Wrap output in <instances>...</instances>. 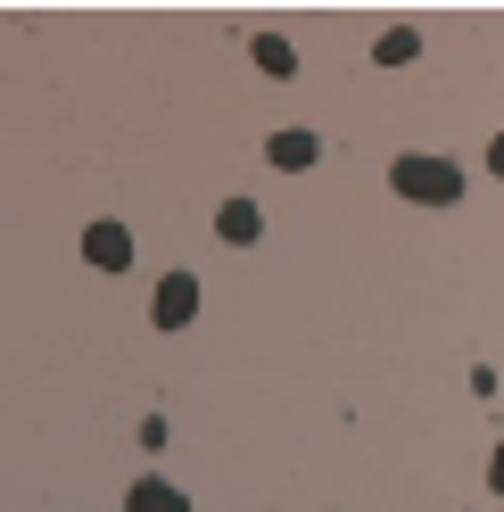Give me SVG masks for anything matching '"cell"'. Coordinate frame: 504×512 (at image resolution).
I'll return each instance as SVG.
<instances>
[{
  "instance_id": "cell-1",
  "label": "cell",
  "mask_w": 504,
  "mask_h": 512,
  "mask_svg": "<svg viewBox=\"0 0 504 512\" xmlns=\"http://www.w3.org/2000/svg\"><path fill=\"white\" fill-rule=\"evenodd\" d=\"M389 182H397V199H414V207H455L463 199V174L447 157H397Z\"/></svg>"
},
{
  "instance_id": "cell-3",
  "label": "cell",
  "mask_w": 504,
  "mask_h": 512,
  "mask_svg": "<svg viewBox=\"0 0 504 512\" xmlns=\"http://www.w3.org/2000/svg\"><path fill=\"white\" fill-rule=\"evenodd\" d=\"M83 256H91L100 273H124V265H133V232H124V223H91V232H83Z\"/></svg>"
},
{
  "instance_id": "cell-4",
  "label": "cell",
  "mask_w": 504,
  "mask_h": 512,
  "mask_svg": "<svg viewBox=\"0 0 504 512\" xmlns=\"http://www.w3.org/2000/svg\"><path fill=\"white\" fill-rule=\"evenodd\" d=\"M257 232H265V207H257V199H224V207H215V240H232V248H248Z\"/></svg>"
},
{
  "instance_id": "cell-8",
  "label": "cell",
  "mask_w": 504,
  "mask_h": 512,
  "mask_svg": "<svg viewBox=\"0 0 504 512\" xmlns=\"http://www.w3.org/2000/svg\"><path fill=\"white\" fill-rule=\"evenodd\" d=\"M422 42L414 34H405V25H397V34H381V42H372V58H381V67H405V58H414Z\"/></svg>"
},
{
  "instance_id": "cell-7",
  "label": "cell",
  "mask_w": 504,
  "mask_h": 512,
  "mask_svg": "<svg viewBox=\"0 0 504 512\" xmlns=\"http://www.w3.org/2000/svg\"><path fill=\"white\" fill-rule=\"evenodd\" d=\"M257 67L265 75H298V50L281 42V34H257Z\"/></svg>"
},
{
  "instance_id": "cell-6",
  "label": "cell",
  "mask_w": 504,
  "mask_h": 512,
  "mask_svg": "<svg viewBox=\"0 0 504 512\" xmlns=\"http://www.w3.org/2000/svg\"><path fill=\"white\" fill-rule=\"evenodd\" d=\"M265 157H273L281 174H290V166H314V157H323V141H314V133H273V149H265Z\"/></svg>"
},
{
  "instance_id": "cell-9",
  "label": "cell",
  "mask_w": 504,
  "mask_h": 512,
  "mask_svg": "<svg viewBox=\"0 0 504 512\" xmlns=\"http://www.w3.org/2000/svg\"><path fill=\"white\" fill-rule=\"evenodd\" d=\"M488 488H496V496H504V446H496V463H488Z\"/></svg>"
},
{
  "instance_id": "cell-2",
  "label": "cell",
  "mask_w": 504,
  "mask_h": 512,
  "mask_svg": "<svg viewBox=\"0 0 504 512\" xmlns=\"http://www.w3.org/2000/svg\"><path fill=\"white\" fill-rule=\"evenodd\" d=\"M191 314H199V281H191V273H166V281H157V306H149V323H157V331H182Z\"/></svg>"
},
{
  "instance_id": "cell-5",
  "label": "cell",
  "mask_w": 504,
  "mask_h": 512,
  "mask_svg": "<svg viewBox=\"0 0 504 512\" xmlns=\"http://www.w3.org/2000/svg\"><path fill=\"white\" fill-rule=\"evenodd\" d=\"M124 512H191V504H182V488H166V479H133Z\"/></svg>"
},
{
  "instance_id": "cell-10",
  "label": "cell",
  "mask_w": 504,
  "mask_h": 512,
  "mask_svg": "<svg viewBox=\"0 0 504 512\" xmlns=\"http://www.w3.org/2000/svg\"><path fill=\"white\" fill-rule=\"evenodd\" d=\"M488 174H504V133H496V141H488Z\"/></svg>"
}]
</instances>
